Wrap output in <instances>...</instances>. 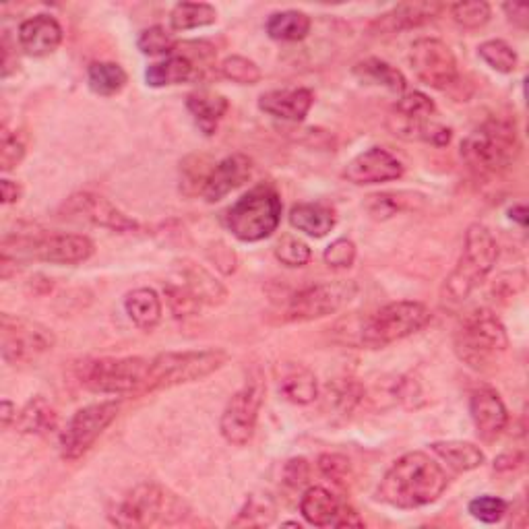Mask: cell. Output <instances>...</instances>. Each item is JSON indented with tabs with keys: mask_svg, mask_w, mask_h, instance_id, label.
Here are the masks:
<instances>
[{
	"mask_svg": "<svg viewBox=\"0 0 529 529\" xmlns=\"http://www.w3.org/2000/svg\"><path fill=\"white\" fill-rule=\"evenodd\" d=\"M432 321L430 308L416 300H399L381 306L368 317L341 319L335 333L348 346L383 350L395 341L406 339Z\"/></svg>",
	"mask_w": 529,
	"mask_h": 529,
	"instance_id": "cell-1",
	"label": "cell"
},
{
	"mask_svg": "<svg viewBox=\"0 0 529 529\" xmlns=\"http://www.w3.org/2000/svg\"><path fill=\"white\" fill-rule=\"evenodd\" d=\"M449 486L443 465L422 451L399 457L379 486V499L395 509H418L439 501Z\"/></svg>",
	"mask_w": 529,
	"mask_h": 529,
	"instance_id": "cell-2",
	"label": "cell"
},
{
	"mask_svg": "<svg viewBox=\"0 0 529 529\" xmlns=\"http://www.w3.org/2000/svg\"><path fill=\"white\" fill-rule=\"evenodd\" d=\"M453 348L465 366L484 372L503 360L509 348V335L492 310L476 308L461 319L453 337Z\"/></svg>",
	"mask_w": 529,
	"mask_h": 529,
	"instance_id": "cell-3",
	"label": "cell"
},
{
	"mask_svg": "<svg viewBox=\"0 0 529 529\" xmlns=\"http://www.w3.org/2000/svg\"><path fill=\"white\" fill-rule=\"evenodd\" d=\"M499 259V244L482 224H472L465 232L461 257L443 286V302L451 308L468 300L484 279L492 273Z\"/></svg>",
	"mask_w": 529,
	"mask_h": 529,
	"instance_id": "cell-4",
	"label": "cell"
},
{
	"mask_svg": "<svg viewBox=\"0 0 529 529\" xmlns=\"http://www.w3.org/2000/svg\"><path fill=\"white\" fill-rule=\"evenodd\" d=\"M519 153L521 143L517 129L511 120L505 118L486 120L461 143L463 162L482 176L509 170L517 162Z\"/></svg>",
	"mask_w": 529,
	"mask_h": 529,
	"instance_id": "cell-5",
	"label": "cell"
},
{
	"mask_svg": "<svg viewBox=\"0 0 529 529\" xmlns=\"http://www.w3.org/2000/svg\"><path fill=\"white\" fill-rule=\"evenodd\" d=\"M228 360H230L228 352L220 348L164 352L149 360L147 379L141 393H153L162 389H172L178 385L197 383L201 379H207L220 368H224Z\"/></svg>",
	"mask_w": 529,
	"mask_h": 529,
	"instance_id": "cell-6",
	"label": "cell"
},
{
	"mask_svg": "<svg viewBox=\"0 0 529 529\" xmlns=\"http://www.w3.org/2000/svg\"><path fill=\"white\" fill-rule=\"evenodd\" d=\"M93 251L96 246L83 234H21L17 238H5L3 261L77 265L85 263Z\"/></svg>",
	"mask_w": 529,
	"mask_h": 529,
	"instance_id": "cell-7",
	"label": "cell"
},
{
	"mask_svg": "<svg viewBox=\"0 0 529 529\" xmlns=\"http://www.w3.org/2000/svg\"><path fill=\"white\" fill-rule=\"evenodd\" d=\"M282 222V199L271 184H257L224 215V224L240 242H261Z\"/></svg>",
	"mask_w": 529,
	"mask_h": 529,
	"instance_id": "cell-8",
	"label": "cell"
},
{
	"mask_svg": "<svg viewBox=\"0 0 529 529\" xmlns=\"http://www.w3.org/2000/svg\"><path fill=\"white\" fill-rule=\"evenodd\" d=\"M149 370V360L139 356H104L85 360L79 366V383L100 395H129L141 393Z\"/></svg>",
	"mask_w": 529,
	"mask_h": 529,
	"instance_id": "cell-9",
	"label": "cell"
},
{
	"mask_svg": "<svg viewBox=\"0 0 529 529\" xmlns=\"http://www.w3.org/2000/svg\"><path fill=\"white\" fill-rule=\"evenodd\" d=\"M180 513H184V503L176 494L155 482H143L127 492L110 513V521L118 527H151Z\"/></svg>",
	"mask_w": 529,
	"mask_h": 529,
	"instance_id": "cell-10",
	"label": "cell"
},
{
	"mask_svg": "<svg viewBox=\"0 0 529 529\" xmlns=\"http://www.w3.org/2000/svg\"><path fill=\"white\" fill-rule=\"evenodd\" d=\"M358 294V286L354 282H323L310 284L298 292H294L282 308L277 310V317L282 323H308L331 317L339 313L348 302Z\"/></svg>",
	"mask_w": 529,
	"mask_h": 529,
	"instance_id": "cell-11",
	"label": "cell"
},
{
	"mask_svg": "<svg viewBox=\"0 0 529 529\" xmlns=\"http://www.w3.org/2000/svg\"><path fill=\"white\" fill-rule=\"evenodd\" d=\"M54 346V333L38 321L13 315H3L0 319V352H3L7 364H31L48 354Z\"/></svg>",
	"mask_w": 529,
	"mask_h": 529,
	"instance_id": "cell-12",
	"label": "cell"
},
{
	"mask_svg": "<svg viewBox=\"0 0 529 529\" xmlns=\"http://www.w3.org/2000/svg\"><path fill=\"white\" fill-rule=\"evenodd\" d=\"M120 412L118 401H100L93 406H85L73 414L65 430L60 432V455L67 461L83 457L96 441L102 437L104 430L116 420Z\"/></svg>",
	"mask_w": 529,
	"mask_h": 529,
	"instance_id": "cell-13",
	"label": "cell"
},
{
	"mask_svg": "<svg viewBox=\"0 0 529 529\" xmlns=\"http://www.w3.org/2000/svg\"><path fill=\"white\" fill-rule=\"evenodd\" d=\"M263 395H265V387L261 379H253L246 381L244 387L238 389L226 403L224 414L220 418V430L222 437L230 445L244 447L255 437L259 412L263 406Z\"/></svg>",
	"mask_w": 529,
	"mask_h": 529,
	"instance_id": "cell-14",
	"label": "cell"
},
{
	"mask_svg": "<svg viewBox=\"0 0 529 529\" xmlns=\"http://www.w3.org/2000/svg\"><path fill=\"white\" fill-rule=\"evenodd\" d=\"M410 65L416 77L432 89H449L459 79L453 50L437 38H420L410 52Z\"/></svg>",
	"mask_w": 529,
	"mask_h": 529,
	"instance_id": "cell-15",
	"label": "cell"
},
{
	"mask_svg": "<svg viewBox=\"0 0 529 529\" xmlns=\"http://www.w3.org/2000/svg\"><path fill=\"white\" fill-rule=\"evenodd\" d=\"M62 215L73 222H85L96 228H106L110 232L129 234L139 230V222L124 211H120L112 201L96 193H77L62 205Z\"/></svg>",
	"mask_w": 529,
	"mask_h": 529,
	"instance_id": "cell-16",
	"label": "cell"
},
{
	"mask_svg": "<svg viewBox=\"0 0 529 529\" xmlns=\"http://www.w3.org/2000/svg\"><path fill=\"white\" fill-rule=\"evenodd\" d=\"M403 164L383 147H370L346 166V180L358 186L391 182L403 176Z\"/></svg>",
	"mask_w": 529,
	"mask_h": 529,
	"instance_id": "cell-17",
	"label": "cell"
},
{
	"mask_svg": "<svg viewBox=\"0 0 529 529\" xmlns=\"http://www.w3.org/2000/svg\"><path fill=\"white\" fill-rule=\"evenodd\" d=\"M251 176H253V160L251 158H246V155H242V153L228 155V158H224L220 164H215L209 170L207 180L203 184L201 197L207 203L222 201L232 191H236L238 186L248 182V178Z\"/></svg>",
	"mask_w": 529,
	"mask_h": 529,
	"instance_id": "cell-18",
	"label": "cell"
},
{
	"mask_svg": "<svg viewBox=\"0 0 529 529\" xmlns=\"http://www.w3.org/2000/svg\"><path fill=\"white\" fill-rule=\"evenodd\" d=\"M470 414L478 437L486 443L496 441L509 424V412L501 395L490 387H480L470 397Z\"/></svg>",
	"mask_w": 529,
	"mask_h": 529,
	"instance_id": "cell-19",
	"label": "cell"
},
{
	"mask_svg": "<svg viewBox=\"0 0 529 529\" xmlns=\"http://www.w3.org/2000/svg\"><path fill=\"white\" fill-rule=\"evenodd\" d=\"M315 104V93L306 87H286L263 93L259 108L279 120L302 122Z\"/></svg>",
	"mask_w": 529,
	"mask_h": 529,
	"instance_id": "cell-20",
	"label": "cell"
},
{
	"mask_svg": "<svg viewBox=\"0 0 529 529\" xmlns=\"http://www.w3.org/2000/svg\"><path fill=\"white\" fill-rule=\"evenodd\" d=\"M19 46L27 56L42 58L52 54L62 42V27L50 15L29 17L19 25Z\"/></svg>",
	"mask_w": 529,
	"mask_h": 529,
	"instance_id": "cell-21",
	"label": "cell"
},
{
	"mask_svg": "<svg viewBox=\"0 0 529 529\" xmlns=\"http://www.w3.org/2000/svg\"><path fill=\"white\" fill-rule=\"evenodd\" d=\"M443 11V5L439 3H403L391 9L389 13L381 15L375 23H372V31L377 36H391L399 34V31H408L422 27L430 23L432 19H437L439 13Z\"/></svg>",
	"mask_w": 529,
	"mask_h": 529,
	"instance_id": "cell-22",
	"label": "cell"
},
{
	"mask_svg": "<svg viewBox=\"0 0 529 529\" xmlns=\"http://www.w3.org/2000/svg\"><path fill=\"white\" fill-rule=\"evenodd\" d=\"M277 383L279 393L296 406H306L313 403L319 395V383L315 372L298 362H284L277 368Z\"/></svg>",
	"mask_w": 529,
	"mask_h": 529,
	"instance_id": "cell-23",
	"label": "cell"
},
{
	"mask_svg": "<svg viewBox=\"0 0 529 529\" xmlns=\"http://www.w3.org/2000/svg\"><path fill=\"white\" fill-rule=\"evenodd\" d=\"M178 267H180L182 286L189 290L201 304L217 306V304L226 302L228 290L224 288L220 279H217L213 273H209L205 267L191 263V261H182Z\"/></svg>",
	"mask_w": 529,
	"mask_h": 529,
	"instance_id": "cell-24",
	"label": "cell"
},
{
	"mask_svg": "<svg viewBox=\"0 0 529 529\" xmlns=\"http://www.w3.org/2000/svg\"><path fill=\"white\" fill-rule=\"evenodd\" d=\"M341 509H344V503L323 486L308 488L300 499L302 517L317 527H335Z\"/></svg>",
	"mask_w": 529,
	"mask_h": 529,
	"instance_id": "cell-25",
	"label": "cell"
},
{
	"mask_svg": "<svg viewBox=\"0 0 529 529\" xmlns=\"http://www.w3.org/2000/svg\"><path fill=\"white\" fill-rule=\"evenodd\" d=\"M186 108H189L191 116L195 118L197 127L207 137H211L217 131V124H220L222 118L226 116L230 104L224 96H220V93L195 91L189 98H186Z\"/></svg>",
	"mask_w": 529,
	"mask_h": 529,
	"instance_id": "cell-26",
	"label": "cell"
},
{
	"mask_svg": "<svg viewBox=\"0 0 529 529\" xmlns=\"http://www.w3.org/2000/svg\"><path fill=\"white\" fill-rule=\"evenodd\" d=\"M124 310H127L133 325L141 331H151L158 327L164 315L162 298L151 288H139L127 294V298H124Z\"/></svg>",
	"mask_w": 529,
	"mask_h": 529,
	"instance_id": "cell-27",
	"label": "cell"
},
{
	"mask_svg": "<svg viewBox=\"0 0 529 529\" xmlns=\"http://www.w3.org/2000/svg\"><path fill=\"white\" fill-rule=\"evenodd\" d=\"M195 62L186 54H172L160 62H153L145 71V81L149 87H170L193 79Z\"/></svg>",
	"mask_w": 529,
	"mask_h": 529,
	"instance_id": "cell-28",
	"label": "cell"
},
{
	"mask_svg": "<svg viewBox=\"0 0 529 529\" xmlns=\"http://www.w3.org/2000/svg\"><path fill=\"white\" fill-rule=\"evenodd\" d=\"M290 224L298 232H304L306 236L323 238L333 230L335 215L327 205L300 203V205H294L290 211Z\"/></svg>",
	"mask_w": 529,
	"mask_h": 529,
	"instance_id": "cell-29",
	"label": "cell"
},
{
	"mask_svg": "<svg viewBox=\"0 0 529 529\" xmlns=\"http://www.w3.org/2000/svg\"><path fill=\"white\" fill-rule=\"evenodd\" d=\"M354 75L368 85H379L393 93H406L408 89V81L403 73L381 58H366L358 62Z\"/></svg>",
	"mask_w": 529,
	"mask_h": 529,
	"instance_id": "cell-30",
	"label": "cell"
},
{
	"mask_svg": "<svg viewBox=\"0 0 529 529\" xmlns=\"http://www.w3.org/2000/svg\"><path fill=\"white\" fill-rule=\"evenodd\" d=\"M313 21L302 11H279L269 15L265 29L271 40L277 42H300L310 34Z\"/></svg>",
	"mask_w": 529,
	"mask_h": 529,
	"instance_id": "cell-31",
	"label": "cell"
},
{
	"mask_svg": "<svg viewBox=\"0 0 529 529\" xmlns=\"http://www.w3.org/2000/svg\"><path fill=\"white\" fill-rule=\"evenodd\" d=\"M432 451H434V455H439L455 472L478 470L480 465L486 461L480 447H476L474 443H465V441L432 443Z\"/></svg>",
	"mask_w": 529,
	"mask_h": 529,
	"instance_id": "cell-32",
	"label": "cell"
},
{
	"mask_svg": "<svg viewBox=\"0 0 529 529\" xmlns=\"http://www.w3.org/2000/svg\"><path fill=\"white\" fill-rule=\"evenodd\" d=\"M56 424H58V416L44 397L31 399L27 406L21 410V414H17V422H15L19 432L38 434V437L52 432L56 428Z\"/></svg>",
	"mask_w": 529,
	"mask_h": 529,
	"instance_id": "cell-33",
	"label": "cell"
},
{
	"mask_svg": "<svg viewBox=\"0 0 529 529\" xmlns=\"http://www.w3.org/2000/svg\"><path fill=\"white\" fill-rule=\"evenodd\" d=\"M129 77L116 62H93L87 69V85L89 89L96 93V96L110 98L116 96L127 85Z\"/></svg>",
	"mask_w": 529,
	"mask_h": 529,
	"instance_id": "cell-34",
	"label": "cell"
},
{
	"mask_svg": "<svg viewBox=\"0 0 529 529\" xmlns=\"http://www.w3.org/2000/svg\"><path fill=\"white\" fill-rule=\"evenodd\" d=\"M277 505L269 494H251L244 507L238 511L236 519L230 521L232 527H265L275 521Z\"/></svg>",
	"mask_w": 529,
	"mask_h": 529,
	"instance_id": "cell-35",
	"label": "cell"
},
{
	"mask_svg": "<svg viewBox=\"0 0 529 529\" xmlns=\"http://www.w3.org/2000/svg\"><path fill=\"white\" fill-rule=\"evenodd\" d=\"M217 11L207 3H178L170 13V25L174 31H191L213 25Z\"/></svg>",
	"mask_w": 529,
	"mask_h": 529,
	"instance_id": "cell-36",
	"label": "cell"
},
{
	"mask_svg": "<svg viewBox=\"0 0 529 529\" xmlns=\"http://www.w3.org/2000/svg\"><path fill=\"white\" fill-rule=\"evenodd\" d=\"M480 58L496 73H513L517 69V52L503 40H488L478 48Z\"/></svg>",
	"mask_w": 529,
	"mask_h": 529,
	"instance_id": "cell-37",
	"label": "cell"
},
{
	"mask_svg": "<svg viewBox=\"0 0 529 529\" xmlns=\"http://www.w3.org/2000/svg\"><path fill=\"white\" fill-rule=\"evenodd\" d=\"M137 48L147 56H172L178 48V42L166 27L153 25L141 31L137 38Z\"/></svg>",
	"mask_w": 529,
	"mask_h": 529,
	"instance_id": "cell-38",
	"label": "cell"
},
{
	"mask_svg": "<svg viewBox=\"0 0 529 529\" xmlns=\"http://www.w3.org/2000/svg\"><path fill=\"white\" fill-rule=\"evenodd\" d=\"M393 114L408 120H430L437 114V106L422 91H408L397 100Z\"/></svg>",
	"mask_w": 529,
	"mask_h": 529,
	"instance_id": "cell-39",
	"label": "cell"
},
{
	"mask_svg": "<svg viewBox=\"0 0 529 529\" xmlns=\"http://www.w3.org/2000/svg\"><path fill=\"white\" fill-rule=\"evenodd\" d=\"M220 73L238 85H257L263 77L261 69L255 60L244 58V56H228L222 60Z\"/></svg>",
	"mask_w": 529,
	"mask_h": 529,
	"instance_id": "cell-40",
	"label": "cell"
},
{
	"mask_svg": "<svg viewBox=\"0 0 529 529\" xmlns=\"http://www.w3.org/2000/svg\"><path fill=\"white\" fill-rule=\"evenodd\" d=\"M275 257L286 267H304L313 259V253L306 242L292 234H284L275 244Z\"/></svg>",
	"mask_w": 529,
	"mask_h": 529,
	"instance_id": "cell-41",
	"label": "cell"
},
{
	"mask_svg": "<svg viewBox=\"0 0 529 529\" xmlns=\"http://www.w3.org/2000/svg\"><path fill=\"white\" fill-rule=\"evenodd\" d=\"M164 292H166V302L176 319H189L199 315L203 304L182 284H166Z\"/></svg>",
	"mask_w": 529,
	"mask_h": 529,
	"instance_id": "cell-42",
	"label": "cell"
},
{
	"mask_svg": "<svg viewBox=\"0 0 529 529\" xmlns=\"http://www.w3.org/2000/svg\"><path fill=\"white\" fill-rule=\"evenodd\" d=\"M451 15L457 25L463 29H480L490 21L492 9L484 0H476V3H457L451 7Z\"/></svg>",
	"mask_w": 529,
	"mask_h": 529,
	"instance_id": "cell-43",
	"label": "cell"
},
{
	"mask_svg": "<svg viewBox=\"0 0 529 529\" xmlns=\"http://www.w3.org/2000/svg\"><path fill=\"white\" fill-rule=\"evenodd\" d=\"M507 501L499 499V496H492V494H484V496H478V499H474L470 505H468V511L474 519L482 521V523H496L501 521L505 515H507Z\"/></svg>",
	"mask_w": 529,
	"mask_h": 529,
	"instance_id": "cell-44",
	"label": "cell"
},
{
	"mask_svg": "<svg viewBox=\"0 0 529 529\" xmlns=\"http://www.w3.org/2000/svg\"><path fill=\"white\" fill-rule=\"evenodd\" d=\"M25 158V143L19 133L3 129L0 135V170L11 172L15 170Z\"/></svg>",
	"mask_w": 529,
	"mask_h": 529,
	"instance_id": "cell-45",
	"label": "cell"
},
{
	"mask_svg": "<svg viewBox=\"0 0 529 529\" xmlns=\"http://www.w3.org/2000/svg\"><path fill=\"white\" fill-rule=\"evenodd\" d=\"M323 259L331 269H350L356 261V244L350 238H337L325 248Z\"/></svg>",
	"mask_w": 529,
	"mask_h": 529,
	"instance_id": "cell-46",
	"label": "cell"
},
{
	"mask_svg": "<svg viewBox=\"0 0 529 529\" xmlns=\"http://www.w3.org/2000/svg\"><path fill=\"white\" fill-rule=\"evenodd\" d=\"M406 207H408V199H403L401 193L372 195L368 197V203H366V209L370 211L372 217H377V220H385V217H391Z\"/></svg>",
	"mask_w": 529,
	"mask_h": 529,
	"instance_id": "cell-47",
	"label": "cell"
},
{
	"mask_svg": "<svg viewBox=\"0 0 529 529\" xmlns=\"http://www.w3.org/2000/svg\"><path fill=\"white\" fill-rule=\"evenodd\" d=\"M319 470L335 484H346L350 478V461L341 455H323L319 459Z\"/></svg>",
	"mask_w": 529,
	"mask_h": 529,
	"instance_id": "cell-48",
	"label": "cell"
},
{
	"mask_svg": "<svg viewBox=\"0 0 529 529\" xmlns=\"http://www.w3.org/2000/svg\"><path fill=\"white\" fill-rule=\"evenodd\" d=\"M310 478V465L304 457L290 459L284 468V482L290 488H302Z\"/></svg>",
	"mask_w": 529,
	"mask_h": 529,
	"instance_id": "cell-49",
	"label": "cell"
},
{
	"mask_svg": "<svg viewBox=\"0 0 529 529\" xmlns=\"http://www.w3.org/2000/svg\"><path fill=\"white\" fill-rule=\"evenodd\" d=\"M209 257H211V261L215 263V267L220 269L222 273H226V275L234 273L236 267H238L236 253L232 251V248H228L224 242H215L213 248L209 251Z\"/></svg>",
	"mask_w": 529,
	"mask_h": 529,
	"instance_id": "cell-50",
	"label": "cell"
},
{
	"mask_svg": "<svg viewBox=\"0 0 529 529\" xmlns=\"http://www.w3.org/2000/svg\"><path fill=\"white\" fill-rule=\"evenodd\" d=\"M509 21H513L515 25H519L521 29L527 27L529 23V7L527 5H519V3H507L503 5Z\"/></svg>",
	"mask_w": 529,
	"mask_h": 529,
	"instance_id": "cell-51",
	"label": "cell"
},
{
	"mask_svg": "<svg viewBox=\"0 0 529 529\" xmlns=\"http://www.w3.org/2000/svg\"><path fill=\"white\" fill-rule=\"evenodd\" d=\"M0 193H3V203L5 205H11V203H17L21 199V186L9 178L0 180Z\"/></svg>",
	"mask_w": 529,
	"mask_h": 529,
	"instance_id": "cell-52",
	"label": "cell"
},
{
	"mask_svg": "<svg viewBox=\"0 0 529 529\" xmlns=\"http://www.w3.org/2000/svg\"><path fill=\"white\" fill-rule=\"evenodd\" d=\"M362 525H364V521L360 519V515L348 505H344V509H341L337 523H335V527H362Z\"/></svg>",
	"mask_w": 529,
	"mask_h": 529,
	"instance_id": "cell-53",
	"label": "cell"
},
{
	"mask_svg": "<svg viewBox=\"0 0 529 529\" xmlns=\"http://www.w3.org/2000/svg\"><path fill=\"white\" fill-rule=\"evenodd\" d=\"M523 463V455L521 453H505L501 455L499 459H496L494 463V468L496 470H515L517 465Z\"/></svg>",
	"mask_w": 529,
	"mask_h": 529,
	"instance_id": "cell-54",
	"label": "cell"
},
{
	"mask_svg": "<svg viewBox=\"0 0 529 529\" xmlns=\"http://www.w3.org/2000/svg\"><path fill=\"white\" fill-rule=\"evenodd\" d=\"M0 420H3V428H9L13 422H17V408L9 399L3 401V410H0Z\"/></svg>",
	"mask_w": 529,
	"mask_h": 529,
	"instance_id": "cell-55",
	"label": "cell"
},
{
	"mask_svg": "<svg viewBox=\"0 0 529 529\" xmlns=\"http://www.w3.org/2000/svg\"><path fill=\"white\" fill-rule=\"evenodd\" d=\"M509 215H511V220H515L521 228L527 226V207L525 205H513L509 209Z\"/></svg>",
	"mask_w": 529,
	"mask_h": 529,
	"instance_id": "cell-56",
	"label": "cell"
}]
</instances>
